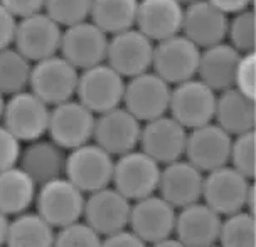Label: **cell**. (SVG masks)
Returning a JSON list of instances; mask_svg holds the SVG:
<instances>
[{"label":"cell","instance_id":"1","mask_svg":"<svg viewBox=\"0 0 256 247\" xmlns=\"http://www.w3.org/2000/svg\"><path fill=\"white\" fill-rule=\"evenodd\" d=\"M84 199V192L66 177H59L38 185L34 207L46 222L54 229H61L83 219Z\"/></svg>","mask_w":256,"mask_h":247},{"label":"cell","instance_id":"2","mask_svg":"<svg viewBox=\"0 0 256 247\" xmlns=\"http://www.w3.org/2000/svg\"><path fill=\"white\" fill-rule=\"evenodd\" d=\"M51 106L44 103L30 89L10 94L6 98L2 123L20 143L42 138L48 133Z\"/></svg>","mask_w":256,"mask_h":247},{"label":"cell","instance_id":"3","mask_svg":"<svg viewBox=\"0 0 256 247\" xmlns=\"http://www.w3.org/2000/svg\"><path fill=\"white\" fill-rule=\"evenodd\" d=\"M80 71L61 54L32 62L29 89L49 106H56L76 96Z\"/></svg>","mask_w":256,"mask_h":247},{"label":"cell","instance_id":"4","mask_svg":"<svg viewBox=\"0 0 256 247\" xmlns=\"http://www.w3.org/2000/svg\"><path fill=\"white\" fill-rule=\"evenodd\" d=\"M125 81V77L110 64H94L80 71L74 98L94 114L104 113L108 109L122 106Z\"/></svg>","mask_w":256,"mask_h":247},{"label":"cell","instance_id":"5","mask_svg":"<svg viewBox=\"0 0 256 247\" xmlns=\"http://www.w3.org/2000/svg\"><path fill=\"white\" fill-rule=\"evenodd\" d=\"M160 167L152 157L140 148L115 157L112 187L126 197L130 202L148 197L157 192Z\"/></svg>","mask_w":256,"mask_h":247},{"label":"cell","instance_id":"6","mask_svg":"<svg viewBox=\"0 0 256 247\" xmlns=\"http://www.w3.org/2000/svg\"><path fill=\"white\" fill-rule=\"evenodd\" d=\"M115 157L94 141L76 146L68 152L64 177L84 194L112 185Z\"/></svg>","mask_w":256,"mask_h":247},{"label":"cell","instance_id":"7","mask_svg":"<svg viewBox=\"0 0 256 247\" xmlns=\"http://www.w3.org/2000/svg\"><path fill=\"white\" fill-rule=\"evenodd\" d=\"M253 189V180L234 170L231 165H222L216 170L204 173L200 200L224 217L244 210L246 200Z\"/></svg>","mask_w":256,"mask_h":247},{"label":"cell","instance_id":"8","mask_svg":"<svg viewBox=\"0 0 256 247\" xmlns=\"http://www.w3.org/2000/svg\"><path fill=\"white\" fill-rule=\"evenodd\" d=\"M218 93L199 77H190L172 86L168 114L186 130L202 126L214 120Z\"/></svg>","mask_w":256,"mask_h":247},{"label":"cell","instance_id":"9","mask_svg":"<svg viewBox=\"0 0 256 247\" xmlns=\"http://www.w3.org/2000/svg\"><path fill=\"white\" fill-rule=\"evenodd\" d=\"M172 86L152 69L128 77L125 81L123 103L138 121L145 123L168 113Z\"/></svg>","mask_w":256,"mask_h":247},{"label":"cell","instance_id":"10","mask_svg":"<svg viewBox=\"0 0 256 247\" xmlns=\"http://www.w3.org/2000/svg\"><path fill=\"white\" fill-rule=\"evenodd\" d=\"M200 49L182 32L158 40L154 45L152 71L170 86L179 84L198 74Z\"/></svg>","mask_w":256,"mask_h":247},{"label":"cell","instance_id":"11","mask_svg":"<svg viewBox=\"0 0 256 247\" xmlns=\"http://www.w3.org/2000/svg\"><path fill=\"white\" fill-rule=\"evenodd\" d=\"M96 114L76 98L51 106L48 135L66 152L93 141Z\"/></svg>","mask_w":256,"mask_h":247},{"label":"cell","instance_id":"12","mask_svg":"<svg viewBox=\"0 0 256 247\" xmlns=\"http://www.w3.org/2000/svg\"><path fill=\"white\" fill-rule=\"evenodd\" d=\"M155 42L136 27L110 35L106 64L128 79L152 69Z\"/></svg>","mask_w":256,"mask_h":247},{"label":"cell","instance_id":"13","mask_svg":"<svg viewBox=\"0 0 256 247\" xmlns=\"http://www.w3.org/2000/svg\"><path fill=\"white\" fill-rule=\"evenodd\" d=\"M110 35L94 22L83 20L62 29L59 54L78 71L106 61Z\"/></svg>","mask_w":256,"mask_h":247},{"label":"cell","instance_id":"14","mask_svg":"<svg viewBox=\"0 0 256 247\" xmlns=\"http://www.w3.org/2000/svg\"><path fill=\"white\" fill-rule=\"evenodd\" d=\"M61 37L62 27L42 10L17 20L14 47L24 54L29 61L36 62L58 54Z\"/></svg>","mask_w":256,"mask_h":247},{"label":"cell","instance_id":"15","mask_svg":"<svg viewBox=\"0 0 256 247\" xmlns=\"http://www.w3.org/2000/svg\"><path fill=\"white\" fill-rule=\"evenodd\" d=\"M187 131L170 114H162L142 123L138 148L152 157L158 165L184 158Z\"/></svg>","mask_w":256,"mask_h":247},{"label":"cell","instance_id":"16","mask_svg":"<svg viewBox=\"0 0 256 247\" xmlns=\"http://www.w3.org/2000/svg\"><path fill=\"white\" fill-rule=\"evenodd\" d=\"M177 209L172 207L157 192L132 202L128 229L144 242L154 244L174 236Z\"/></svg>","mask_w":256,"mask_h":247},{"label":"cell","instance_id":"17","mask_svg":"<svg viewBox=\"0 0 256 247\" xmlns=\"http://www.w3.org/2000/svg\"><path fill=\"white\" fill-rule=\"evenodd\" d=\"M142 121L125 106H116L96 114L93 141L113 157L138 148Z\"/></svg>","mask_w":256,"mask_h":247},{"label":"cell","instance_id":"18","mask_svg":"<svg viewBox=\"0 0 256 247\" xmlns=\"http://www.w3.org/2000/svg\"><path fill=\"white\" fill-rule=\"evenodd\" d=\"M132 202L115 187L108 185L86 194L83 221L100 236H110L128 227Z\"/></svg>","mask_w":256,"mask_h":247},{"label":"cell","instance_id":"19","mask_svg":"<svg viewBox=\"0 0 256 247\" xmlns=\"http://www.w3.org/2000/svg\"><path fill=\"white\" fill-rule=\"evenodd\" d=\"M231 140L232 136L214 121L192 128L187 131L184 158L204 173L216 170L222 165H228Z\"/></svg>","mask_w":256,"mask_h":247},{"label":"cell","instance_id":"20","mask_svg":"<svg viewBox=\"0 0 256 247\" xmlns=\"http://www.w3.org/2000/svg\"><path fill=\"white\" fill-rule=\"evenodd\" d=\"M204 172H200L189 160L179 158L160 167L157 194L172 207L182 209L202 197Z\"/></svg>","mask_w":256,"mask_h":247},{"label":"cell","instance_id":"21","mask_svg":"<svg viewBox=\"0 0 256 247\" xmlns=\"http://www.w3.org/2000/svg\"><path fill=\"white\" fill-rule=\"evenodd\" d=\"M222 217L202 200L177 209L174 237L186 247H208L216 244Z\"/></svg>","mask_w":256,"mask_h":247},{"label":"cell","instance_id":"22","mask_svg":"<svg viewBox=\"0 0 256 247\" xmlns=\"http://www.w3.org/2000/svg\"><path fill=\"white\" fill-rule=\"evenodd\" d=\"M230 15L209 0H194L184 5L180 32L199 49L226 40Z\"/></svg>","mask_w":256,"mask_h":247},{"label":"cell","instance_id":"23","mask_svg":"<svg viewBox=\"0 0 256 247\" xmlns=\"http://www.w3.org/2000/svg\"><path fill=\"white\" fill-rule=\"evenodd\" d=\"M68 152L51 138H38L27 141L20 148L17 165L38 185L64 177Z\"/></svg>","mask_w":256,"mask_h":247},{"label":"cell","instance_id":"24","mask_svg":"<svg viewBox=\"0 0 256 247\" xmlns=\"http://www.w3.org/2000/svg\"><path fill=\"white\" fill-rule=\"evenodd\" d=\"M184 5L177 0H138L135 27L154 42L179 34Z\"/></svg>","mask_w":256,"mask_h":247},{"label":"cell","instance_id":"25","mask_svg":"<svg viewBox=\"0 0 256 247\" xmlns=\"http://www.w3.org/2000/svg\"><path fill=\"white\" fill-rule=\"evenodd\" d=\"M240 57L241 52H238L226 40L208 45L200 49L196 77H199L216 93L232 88V79H234V71Z\"/></svg>","mask_w":256,"mask_h":247},{"label":"cell","instance_id":"26","mask_svg":"<svg viewBox=\"0 0 256 247\" xmlns=\"http://www.w3.org/2000/svg\"><path fill=\"white\" fill-rule=\"evenodd\" d=\"M231 136L254 130L256 104L254 98L243 94L236 88H228L218 93L214 120Z\"/></svg>","mask_w":256,"mask_h":247},{"label":"cell","instance_id":"27","mask_svg":"<svg viewBox=\"0 0 256 247\" xmlns=\"http://www.w3.org/2000/svg\"><path fill=\"white\" fill-rule=\"evenodd\" d=\"M36 184L19 165L0 172V212L16 217L34 207Z\"/></svg>","mask_w":256,"mask_h":247},{"label":"cell","instance_id":"28","mask_svg":"<svg viewBox=\"0 0 256 247\" xmlns=\"http://www.w3.org/2000/svg\"><path fill=\"white\" fill-rule=\"evenodd\" d=\"M56 229L46 222L38 212H22L10 217L6 247H52Z\"/></svg>","mask_w":256,"mask_h":247},{"label":"cell","instance_id":"29","mask_svg":"<svg viewBox=\"0 0 256 247\" xmlns=\"http://www.w3.org/2000/svg\"><path fill=\"white\" fill-rule=\"evenodd\" d=\"M136 8L138 0H93L90 20L108 35H113L135 27Z\"/></svg>","mask_w":256,"mask_h":247},{"label":"cell","instance_id":"30","mask_svg":"<svg viewBox=\"0 0 256 247\" xmlns=\"http://www.w3.org/2000/svg\"><path fill=\"white\" fill-rule=\"evenodd\" d=\"M32 61L14 45L0 49V93L10 96L29 89Z\"/></svg>","mask_w":256,"mask_h":247},{"label":"cell","instance_id":"31","mask_svg":"<svg viewBox=\"0 0 256 247\" xmlns=\"http://www.w3.org/2000/svg\"><path fill=\"white\" fill-rule=\"evenodd\" d=\"M254 214L246 210L224 216L219 229L218 244L221 247H256Z\"/></svg>","mask_w":256,"mask_h":247},{"label":"cell","instance_id":"32","mask_svg":"<svg viewBox=\"0 0 256 247\" xmlns=\"http://www.w3.org/2000/svg\"><path fill=\"white\" fill-rule=\"evenodd\" d=\"M226 42L238 52H254L256 45V17L253 7L231 13L228 19Z\"/></svg>","mask_w":256,"mask_h":247},{"label":"cell","instance_id":"33","mask_svg":"<svg viewBox=\"0 0 256 247\" xmlns=\"http://www.w3.org/2000/svg\"><path fill=\"white\" fill-rule=\"evenodd\" d=\"M93 0H46L44 12L59 25L70 27L90 19Z\"/></svg>","mask_w":256,"mask_h":247},{"label":"cell","instance_id":"34","mask_svg":"<svg viewBox=\"0 0 256 247\" xmlns=\"http://www.w3.org/2000/svg\"><path fill=\"white\" fill-rule=\"evenodd\" d=\"M254 130L232 136L228 165H231L234 170L243 173L250 180H254Z\"/></svg>","mask_w":256,"mask_h":247},{"label":"cell","instance_id":"35","mask_svg":"<svg viewBox=\"0 0 256 247\" xmlns=\"http://www.w3.org/2000/svg\"><path fill=\"white\" fill-rule=\"evenodd\" d=\"M102 239L103 237L81 219L56 229L52 247H102Z\"/></svg>","mask_w":256,"mask_h":247},{"label":"cell","instance_id":"36","mask_svg":"<svg viewBox=\"0 0 256 247\" xmlns=\"http://www.w3.org/2000/svg\"><path fill=\"white\" fill-rule=\"evenodd\" d=\"M256 56L254 52L241 54L240 61H238L234 79H232V88L241 91L246 96L254 98L256 96Z\"/></svg>","mask_w":256,"mask_h":247},{"label":"cell","instance_id":"37","mask_svg":"<svg viewBox=\"0 0 256 247\" xmlns=\"http://www.w3.org/2000/svg\"><path fill=\"white\" fill-rule=\"evenodd\" d=\"M22 143L0 123V172L16 167L19 162Z\"/></svg>","mask_w":256,"mask_h":247},{"label":"cell","instance_id":"38","mask_svg":"<svg viewBox=\"0 0 256 247\" xmlns=\"http://www.w3.org/2000/svg\"><path fill=\"white\" fill-rule=\"evenodd\" d=\"M102 247H148V244L126 227L110 236H104L102 239Z\"/></svg>","mask_w":256,"mask_h":247},{"label":"cell","instance_id":"39","mask_svg":"<svg viewBox=\"0 0 256 247\" xmlns=\"http://www.w3.org/2000/svg\"><path fill=\"white\" fill-rule=\"evenodd\" d=\"M44 2L46 0H0V3L10 13H14L17 19L27 17L30 13L42 12Z\"/></svg>","mask_w":256,"mask_h":247},{"label":"cell","instance_id":"40","mask_svg":"<svg viewBox=\"0 0 256 247\" xmlns=\"http://www.w3.org/2000/svg\"><path fill=\"white\" fill-rule=\"evenodd\" d=\"M17 17L0 3V49L14 45V35L17 29Z\"/></svg>","mask_w":256,"mask_h":247},{"label":"cell","instance_id":"41","mask_svg":"<svg viewBox=\"0 0 256 247\" xmlns=\"http://www.w3.org/2000/svg\"><path fill=\"white\" fill-rule=\"evenodd\" d=\"M209 2H211L212 5H216L219 10L228 13V15L253 7V0H209Z\"/></svg>","mask_w":256,"mask_h":247},{"label":"cell","instance_id":"42","mask_svg":"<svg viewBox=\"0 0 256 247\" xmlns=\"http://www.w3.org/2000/svg\"><path fill=\"white\" fill-rule=\"evenodd\" d=\"M148 247H186L182 242L177 239V237H167V239H162V241H157L154 244H148Z\"/></svg>","mask_w":256,"mask_h":247},{"label":"cell","instance_id":"43","mask_svg":"<svg viewBox=\"0 0 256 247\" xmlns=\"http://www.w3.org/2000/svg\"><path fill=\"white\" fill-rule=\"evenodd\" d=\"M10 217H7L6 214L0 212V247H6V237H7V229Z\"/></svg>","mask_w":256,"mask_h":247},{"label":"cell","instance_id":"44","mask_svg":"<svg viewBox=\"0 0 256 247\" xmlns=\"http://www.w3.org/2000/svg\"><path fill=\"white\" fill-rule=\"evenodd\" d=\"M4 106H6V96L0 93V120H2V113H4Z\"/></svg>","mask_w":256,"mask_h":247},{"label":"cell","instance_id":"45","mask_svg":"<svg viewBox=\"0 0 256 247\" xmlns=\"http://www.w3.org/2000/svg\"><path fill=\"white\" fill-rule=\"evenodd\" d=\"M177 2H180V3H182V5H187V3L194 2V0H177Z\"/></svg>","mask_w":256,"mask_h":247},{"label":"cell","instance_id":"46","mask_svg":"<svg viewBox=\"0 0 256 247\" xmlns=\"http://www.w3.org/2000/svg\"><path fill=\"white\" fill-rule=\"evenodd\" d=\"M208 247H221V246H219L218 242H216V244H211V246H208Z\"/></svg>","mask_w":256,"mask_h":247}]
</instances>
